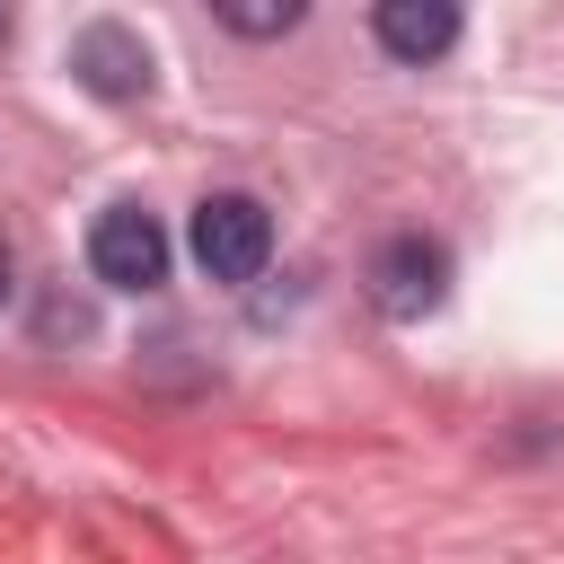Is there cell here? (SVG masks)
<instances>
[{
    "label": "cell",
    "instance_id": "8",
    "mask_svg": "<svg viewBox=\"0 0 564 564\" xmlns=\"http://www.w3.org/2000/svg\"><path fill=\"white\" fill-rule=\"evenodd\" d=\"M0 35H9V9H0Z\"/></svg>",
    "mask_w": 564,
    "mask_h": 564
},
{
    "label": "cell",
    "instance_id": "6",
    "mask_svg": "<svg viewBox=\"0 0 564 564\" xmlns=\"http://www.w3.org/2000/svg\"><path fill=\"white\" fill-rule=\"evenodd\" d=\"M212 18H220L229 35H256V44H264V35H291V26H300V0H220Z\"/></svg>",
    "mask_w": 564,
    "mask_h": 564
},
{
    "label": "cell",
    "instance_id": "2",
    "mask_svg": "<svg viewBox=\"0 0 564 564\" xmlns=\"http://www.w3.org/2000/svg\"><path fill=\"white\" fill-rule=\"evenodd\" d=\"M88 273L106 291H159L167 282V229L141 203H106L97 229H88Z\"/></svg>",
    "mask_w": 564,
    "mask_h": 564
},
{
    "label": "cell",
    "instance_id": "1",
    "mask_svg": "<svg viewBox=\"0 0 564 564\" xmlns=\"http://www.w3.org/2000/svg\"><path fill=\"white\" fill-rule=\"evenodd\" d=\"M185 247H194V264H203L212 282H256L264 256H273V212H264L256 194H203Z\"/></svg>",
    "mask_w": 564,
    "mask_h": 564
},
{
    "label": "cell",
    "instance_id": "7",
    "mask_svg": "<svg viewBox=\"0 0 564 564\" xmlns=\"http://www.w3.org/2000/svg\"><path fill=\"white\" fill-rule=\"evenodd\" d=\"M0 308H9V238H0Z\"/></svg>",
    "mask_w": 564,
    "mask_h": 564
},
{
    "label": "cell",
    "instance_id": "4",
    "mask_svg": "<svg viewBox=\"0 0 564 564\" xmlns=\"http://www.w3.org/2000/svg\"><path fill=\"white\" fill-rule=\"evenodd\" d=\"M70 79L97 88V97H141L150 88V44L123 26V18H88L70 35Z\"/></svg>",
    "mask_w": 564,
    "mask_h": 564
},
{
    "label": "cell",
    "instance_id": "3",
    "mask_svg": "<svg viewBox=\"0 0 564 564\" xmlns=\"http://www.w3.org/2000/svg\"><path fill=\"white\" fill-rule=\"evenodd\" d=\"M441 291H449V247H441V238L405 229V238H388V247L370 256V300H379V317L414 326V317L441 308Z\"/></svg>",
    "mask_w": 564,
    "mask_h": 564
},
{
    "label": "cell",
    "instance_id": "5",
    "mask_svg": "<svg viewBox=\"0 0 564 564\" xmlns=\"http://www.w3.org/2000/svg\"><path fill=\"white\" fill-rule=\"evenodd\" d=\"M370 35H379V53H397V62H441L449 44H458V9L449 0H379L370 9Z\"/></svg>",
    "mask_w": 564,
    "mask_h": 564
}]
</instances>
